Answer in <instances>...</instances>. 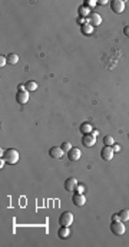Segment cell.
I'll return each instance as SVG.
<instances>
[{
  "instance_id": "15",
  "label": "cell",
  "mask_w": 129,
  "mask_h": 247,
  "mask_svg": "<svg viewBox=\"0 0 129 247\" xmlns=\"http://www.w3.org/2000/svg\"><path fill=\"white\" fill-rule=\"evenodd\" d=\"M89 16H90V9H88L86 6L79 7V17H85V19H88Z\"/></svg>"
},
{
  "instance_id": "10",
  "label": "cell",
  "mask_w": 129,
  "mask_h": 247,
  "mask_svg": "<svg viewBox=\"0 0 129 247\" xmlns=\"http://www.w3.org/2000/svg\"><path fill=\"white\" fill-rule=\"evenodd\" d=\"M16 101L19 102V104H26V102L29 101V91H17Z\"/></svg>"
},
{
  "instance_id": "27",
  "label": "cell",
  "mask_w": 129,
  "mask_h": 247,
  "mask_svg": "<svg viewBox=\"0 0 129 247\" xmlns=\"http://www.w3.org/2000/svg\"><path fill=\"white\" fill-rule=\"evenodd\" d=\"M123 33H125V36L129 37V26H125V27H123Z\"/></svg>"
},
{
  "instance_id": "24",
  "label": "cell",
  "mask_w": 129,
  "mask_h": 247,
  "mask_svg": "<svg viewBox=\"0 0 129 247\" xmlns=\"http://www.w3.org/2000/svg\"><path fill=\"white\" fill-rule=\"evenodd\" d=\"M6 63H7V59H6V58H3V56H0V66L3 68V66H4Z\"/></svg>"
},
{
  "instance_id": "14",
  "label": "cell",
  "mask_w": 129,
  "mask_h": 247,
  "mask_svg": "<svg viewBox=\"0 0 129 247\" xmlns=\"http://www.w3.org/2000/svg\"><path fill=\"white\" fill-rule=\"evenodd\" d=\"M80 32L83 35H86V36H89V35L93 33V26H92L90 23H86V24H83V26H80Z\"/></svg>"
},
{
  "instance_id": "5",
  "label": "cell",
  "mask_w": 129,
  "mask_h": 247,
  "mask_svg": "<svg viewBox=\"0 0 129 247\" xmlns=\"http://www.w3.org/2000/svg\"><path fill=\"white\" fill-rule=\"evenodd\" d=\"M82 144H83V147L92 148V147H95V144H96V137L92 135V134H85L83 138H82Z\"/></svg>"
},
{
  "instance_id": "4",
  "label": "cell",
  "mask_w": 129,
  "mask_h": 247,
  "mask_svg": "<svg viewBox=\"0 0 129 247\" xmlns=\"http://www.w3.org/2000/svg\"><path fill=\"white\" fill-rule=\"evenodd\" d=\"M111 9L113 13H122L125 10V2L123 0H112L111 2Z\"/></svg>"
},
{
  "instance_id": "26",
  "label": "cell",
  "mask_w": 129,
  "mask_h": 247,
  "mask_svg": "<svg viewBox=\"0 0 129 247\" xmlns=\"http://www.w3.org/2000/svg\"><path fill=\"white\" fill-rule=\"evenodd\" d=\"M83 190H85L83 185H79L78 184V187H76V193H83Z\"/></svg>"
},
{
  "instance_id": "29",
  "label": "cell",
  "mask_w": 129,
  "mask_h": 247,
  "mask_svg": "<svg viewBox=\"0 0 129 247\" xmlns=\"http://www.w3.org/2000/svg\"><path fill=\"white\" fill-rule=\"evenodd\" d=\"M116 220H119V214H118V213L112 216V221H116Z\"/></svg>"
},
{
  "instance_id": "18",
  "label": "cell",
  "mask_w": 129,
  "mask_h": 247,
  "mask_svg": "<svg viewBox=\"0 0 129 247\" xmlns=\"http://www.w3.org/2000/svg\"><path fill=\"white\" fill-rule=\"evenodd\" d=\"M24 86H26V91H29V92H33L38 89V83L34 81H27L26 83H24Z\"/></svg>"
},
{
  "instance_id": "13",
  "label": "cell",
  "mask_w": 129,
  "mask_h": 247,
  "mask_svg": "<svg viewBox=\"0 0 129 247\" xmlns=\"http://www.w3.org/2000/svg\"><path fill=\"white\" fill-rule=\"evenodd\" d=\"M69 234H70V230H69V227H63V226H60V228L58 230V236H59V239H68L69 237Z\"/></svg>"
},
{
  "instance_id": "22",
  "label": "cell",
  "mask_w": 129,
  "mask_h": 247,
  "mask_svg": "<svg viewBox=\"0 0 129 247\" xmlns=\"http://www.w3.org/2000/svg\"><path fill=\"white\" fill-rule=\"evenodd\" d=\"M60 147H62V149H63V151H66V153H69V151L72 149V144H70V142H63Z\"/></svg>"
},
{
  "instance_id": "23",
  "label": "cell",
  "mask_w": 129,
  "mask_h": 247,
  "mask_svg": "<svg viewBox=\"0 0 129 247\" xmlns=\"http://www.w3.org/2000/svg\"><path fill=\"white\" fill-rule=\"evenodd\" d=\"M78 23L80 24V26H83V24L89 23V19H85V17H79V19H78Z\"/></svg>"
},
{
  "instance_id": "2",
  "label": "cell",
  "mask_w": 129,
  "mask_h": 247,
  "mask_svg": "<svg viewBox=\"0 0 129 247\" xmlns=\"http://www.w3.org/2000/svg\"><path fill=\"white\" fill-rule=\"evenodd\" d=\"M111 231H112L115 236H123L125 234V226H123V221L116 220L111 223Z\"/></svg>"
},
{
  "instance_id": "1",
  "label": "cell",
  "mask_w": 129,
  "mask_h": 247,
  "mask_svg": "<svg viewBox=\"0 0 129 247\" xmlns=\"http://www.w3.org/2000/svg\"><path fill=\"white\" fill-rule=\"evenodd\" d=\"M2 157L7 164H16L19 161V153L14 148H7L4 149V153H2Z\"/></svg>"
},
{
  "instance_id": "28",
  "label": "cell",
  "mask_w": 129,
  "mask_h": 247,
  "mask_svg": "<svg viewBox=\"0 0 129 247\" xmlns=\"http://www.w3.org/2000/svg\"><path fill=\"white\" fill-rule=\"evenodd\" d=\"M17 89H19V91H26V86H24L23 83H20L19 86H17Z\"/></svg>"
},
{
  "instance_id": "25",
  "label": "cell",
  "mask_w": 129,
  "mask_h": 247,
  "mask_svg": "<svg viewBox=\"0 0 129 247\" xmlns=\"http://www.w3.org/2000/svg\"><path fill=\"white\" fill-rule=\"evenodd\" d=\"M113 153H119V151H121V145H119V144H118V145H116V144H113Z\"/></svg>"
},
{
  "instance_id": "31",
  "label": "cell",
  "mask_w": 129,
  "mask_h": 247,
  "mask_svg": "<svg viewBox=\"0 0 129 247\" xmlns=\"http://www.w3.org/2000/svg\"><path fill=\"white\" fill-rule=\"evenodd\" d=\"M98 3H99V4H106V0H99Z\"/></svg>"
},
{
  "instance_id": "16",
  "label": "cell",
  "mask_w": 129,
  "mask_h": 247,
  "mask_svg": "<svg viewBox=\"0 0 129 247\" xmlns=\"http://www.w3.org/2000/svg\"><path fill=\"white\" fill-rule=\"evenodd\" d=\"M93 131V128H92V125L89 124V122H83L80 125V132L85 135V134H90V132Z\"/></svg>"
},
{
  "instance_id": "17",
  "label": "cell",
  "mask_w": 129,
  "mask_h": 247,
  "mask_svg": "<svg viewBox=\"0 0 129 247\" xmlns=\"http://www.w3.org/2000/svg\"><path fill=\"white\" fill-rule=\"evenodd\" d=\"M6 59H7V63H9V65H16L17 62H19V56H17L16 53H10V55H7Z\"/></svg>"
},
{
  "instance_id": "30",
  "label": "cell",
  "mask_w": 129,
  "mask_h": 247,
  "mask_svg": "<svg viewBox=\"0 0 129 247\" xmlns=\"http://www.w3.org/2000/svg\"><path fill=\"white\" fill-rule=\"evenodd\" d=\"M90 134H92V135H95V137H98V135H99V132H98V129H95V131H92V132H90Z\"/></svg>"
},
{
  "instance_id": "6",
  "label": "cell",
  "mask_w": 129,
  "mask_h": 247,
  "mask_svg": "<svg viewBox=\"0 0 129 247\" xmlns=\"http://www.w3.org/2000/svg\"><path fill=\"white\" fill-rule=\"evenodd\" d=\"M76 187H78V180L73 178V177H70V178H68L66 181H64V190L69 191V193L76 191Z\"/></svg>"
},
{
  "instance_id": "11",
  "label": "cell",
  "mask_w": 129,
  "mask_h": 247,
  "mask_svg": "<svg viewBox=\"0 0 129 247\" xmlns=\"http://www.w3.org/2000/svg\"><path fill=\"white\" fill-rule=\"evenodd\" d=\"M88 19H89V23H90L92 26H99V24L102 23V16L99 13H90V16H89Z\"/></svg>"
},
{
  "instance_id": "7",
  "label": "cell",
  "mask_w": 129,
  "mask_h": 247,
  "mask_svg": "<svg viewBox=\"0 0 129 247\" xmlns=\"http://www.w3.org/2000/svg\"><path fill=\"white\" fill-rule=\"evenodd\" d=\"M113 148L112 147H103L102 148V151H101V157H102L103 159H105V161H111V159L113 158Z\"/></svg>"
},
{
  "instance_id": "20",
  "label": "cell",
  "mask_w": 129,
  "mask_h": 247,
  "mask_svg": "<svg viewBox=\"0 0 129 247\" xmlns=\"http://www.w3.org/2000/svg\"><path fill=\"white\" fill-rule=\"evenodd\" d=\"M103 144L106 147H112L115 144V139H113L112 135H106V137H103Z\"/></svg>"
},
{
  "instance_id": "19",
  "label": "cell",
  "mask_w": 129,
  "mask_h": 247,
  "mask_svg": "<svg viewBox=\"0 0 129 247\" xmlns=\"http://www.w3.org/2000/svg\"><path fill=\"white\" fill-rule=\"evenodd\" d=\"M118 214H119V220L121 221H128L129 220V210H121Z\"/></svg>"
},
{
  "instance_id": "9",
  "label": "cell",
  "mask_w": 129,
  "mask_h": 247,
  "mask_svg": "<svg viewBox=\"0 0 129 247\" xmlns=\"http://www.w3.org/2000/svg\"><path fill=\"white\" fill-rule=\"evenodd\" d=\"M63 149H62V147H52L50 149H49V155L52 157V158H56V159H60L62 157H63Z\"/></svg>"
},
{
  "instance_id": "3",
  "label": "cell",
  "mask_w": 129,
  "mask_h": 247,
  "mask_svg": "<svg viewBox=\"0 0 129 247\" xmlns=\"http://www.w3.org/2000/svg\"><path fill=\"white\" fill-rule=\"evenodd\" d=\"M72 223H73V214L70 211H63L59 217V224L63 227H69Z\"/></svg>"
},
{
  "instance_id": "21",
  "label": "cell",
  "mask_w": 129,
  "mask_h": 247,
  "mask_svg": "<svg viewBox=\"0 0 129 247\" xmlns=\"http://www.w3.org/2000/svg\"><path fill=\"white\" fill-rule=\"evenodd\" d=\"M96 4H98V2H96V0H86V2H85V6L88 7V9H93Z\"/></svg>"
},
{
  "instance_id": "8",
  "label": "cell",
  "mask_w": 129,
  "mask_h": 247,
  "mask_svg": "<svg viewBox=\"0 0 129 247\" xmlns=\"http://www.w3.org/2000/svg\"><path fill=\"white\" fill-rule=\"evenodd\" d=\"M72 201H73V204H75L76 207H82L83 204L86 203V198L85 196L82 193H75L73 194V197H72Z\"/></svg>"
},
{
  "instance_id": "12",
  "label": "cell",
  "mask_w": 129,
  "mask_h": 247,
  "mask_svg": "<svg viewBox=\"0 0 129 247\" xmlns=\"http://www.w3.org/2000/svg\"><path fill=\"white\" fill-rule=\"evenodd\" d=\"M68 155H69V159H70V161H78V159L80 158V149H79V148H72L70 151L68 153Z\"/></svg>"
}]
</instances>
